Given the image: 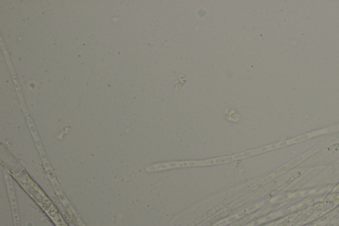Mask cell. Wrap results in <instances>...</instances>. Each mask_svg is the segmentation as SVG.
<instances>
[{
    "label": "cell",
    "instance_id": "6da1fadb",
    "mask_svg": "<svg viewBox=\"0 0 339 226\" xmlns=\"http://www.w3.org/2000/svg\"><path fill=\"white\" fill-rule=\"evenodd\" d=\"M232 156L229 157L215 158L204 160H195V161L170 162L165 163L153 165L147 167L146 171L149 173L161 171L169 170L176 168H188V167H208L215 165L228 163L233 161Z\"/></svg>",
    "mask_w": 339,
    "mask_h": 226
},
{
    "label": "cell",
    "instance_id": "7a4b0ae2",
    "mask_svg": "<svg viewBox=\"0 0 339 226\" xmlns=\"http://www.w3.org/2000/svg\"><path fill=\"white\" fill-rule=\"evenodd\" d=\"M233 201H235V200H234L233 196H231V197L225 199V200H223L219 204H217V206H215V207H213L212 209L208 210V211L205 212L202 215L199 216L198 218H197L195 220H193L192 222L190 223V224L186 226H197L200 224V223L206 220L207 219L209 218V217H211L213 216L214 214L218 213L221 210L224 209L225 207H226L227 205H229L230 203L233 202Z\"/></svg>",
    "mask_w": 339,
    "mask_h": 226
},
{
    "label": "cell",
    "instance_id": "3957f363",
    "mask_svg": "<svg viewBox=\"0 0 339 226\" xmlns=\"http://www.w3.org/2000/svg\"><path fill=\"white\" fill-rule=\"evenodd\" d=\"M284 142L282 143L270 145V146L263 147V148L252 149L251 151H247L246 152H243L242 153H238V154L232 155V157L233 158V160H240L245 159V158H249L252 157V156H254L261 153H265L266 151L272 150V149H277L278 148H281V147L284 146Z\"/></svg>",
    "mask_w": 339,
    "mask_h": 226
}]
</instances>
